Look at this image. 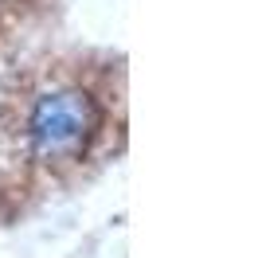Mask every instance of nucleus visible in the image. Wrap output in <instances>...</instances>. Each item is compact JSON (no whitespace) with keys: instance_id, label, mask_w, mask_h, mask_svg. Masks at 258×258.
Here are the masks:
<instances>
[{"instance_id":"f257e3e1","label":"nucleus","mask_w":258,"mask_h":258,"mask_svg":"<svg viewBox=\"0 0 258 258\" xmlns=\"http://www.w3.org/2000/svg\"><path fill=\"white\" fill-rule=\"evenodd\" d=\"M121 129L113 67L55 47H0V196L28 200L82 180Z\"/></svg>"}]
</instances>
